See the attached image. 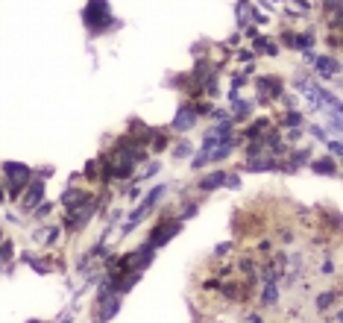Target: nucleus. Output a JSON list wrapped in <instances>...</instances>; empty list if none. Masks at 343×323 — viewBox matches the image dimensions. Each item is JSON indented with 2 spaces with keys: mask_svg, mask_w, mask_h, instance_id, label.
I'll return each mask as SVG.
<instances>
[{
  "mask_svg": "<svg viewBox=\"0 0 343 323\" xmlns=\"http://www.w3.org/2000/svg\"><path fill=\"white\" fill-rule=\"evenodd\" d=\"M82 21H85V27H88L94 35L109 30L112 21H115V18L109 15V0H88V6L82 9Z\"/></svg>",
  "mask_w": 343,
  "mask_h": 323,
  "instance_id": "f257e3e1",
  "label": "nucleus"
},
{
  "mask_svg": "<svg viewBox=\"0 0 343 323\" xmlns=\"http://www.w3.org/2000/svg\"><path fill=\"white\" fill-rule=\"evenodd\" d=\"M3 173L9 176V191H12V197H18L32 179V170L27 164H21V162H6V164H3Z\"/></svg>",
  "mask_w": 343,
  "mask_h": 323,
  "instance_id": "f03ea898",
  "label": "nucleus"
},
{
  "mask_svg": "<svg viewBox=\"0 0 343 323\" xmlns=\"http://www.w3.org/2000/svg\"><path fill=\"white\" fill-rule=\"evenodd\" d=\"M94 215H97V206H94V203H82V206H76V209H68L65 226H68V229H82Z\"/></svg>",
  "mask_w": 343,
  "mask_h": 323,
  "instance_id": "7ed1b4c3",
  "label": "nucleus"
},
{
  "mask_svg": "<svg viewBox=\"0 0 343 323\" xmlns=\"http://www.w3.org/2000/svg\"><path fill=\"white\" fill-rule=\"evenodd\" d=\"M176 232H182V221L156 224V226H153V235H150V241H147V244H153V247H164L167 241H173V238H176Z\"/></svg>",
  "mask_w": 343,
  "mask_h": 323,
  "instance_id": "20e7f679",
  "label": "nucleus"
},
{
  "mask_svg": "<svg viewBox=\"0 0 343 323\" xmlns=\"http://www.w3.org/2000/svg\"><path fill=\"white\" fill-rule=\"evenodd\" d=\"M197 118H200V115L194 112V106H182V109L176 112V118H173V129H176V132H188V129L197 124Z\"/></svg>",
  "mask_w": 343,
  "mask_h": 323,
  "instance_id": "39448f33",
  "label": "nucleus"
},
{
  "mask_svg": "<svg viewBox=\"0 0 343 323\" xmlns=\"http://www.w3.org/2000/svg\"><path fill=\"white\" fill-rule=\"evenodd\" d=\"M41 197H44V182L41 179H30V185H27V194H24V209H35L38 203H41Z\"/></svg>",
  "mask_w": 343,
  "mask_h": 323,
  "instance_id": "423d86ee",
  "label": "nucleus"
},
{
  "mask_svg": "<svg viewBox=\"0 0 343 323\" xmlns=\"http://www.w3.org/2000/svg\"><path fill=\"white\" fill-rule=\"evenodd\" d=\"M121 312V294H106V297H100V321H109V318H115Z\"/></svg>",
  "mask_w": 343,
  "mask_h": 323,
  "instance_id": "0eeeda50",
  "label": "nucleus"
},
{
  "mask_svg": "<svg viewBox=\"0 0 343 323\" xmlns=\"http://www.w3.org/2000/svg\"><path fill=\"white\" fill-rule=\"evenodd\" d=\"M226 176H229L226 170H211V173H206V176L200 179L197 188H200V191H214V188H220V185L226 182Z\"/></svg>",
  "mask_w": 343,
  "mask_h": 323,
  "instance_id": "6e6552de",
  "label": "nucleus"
},
{
  "mask_svg": "<svg viewBox=\"0 0 343 323\" xmlns=\"http://www.w3.org/2000/svg\"><path fill=\"white\" fill-rule=\"evenodd\" d=\"M314 65H317V74H320L323 80H329V77H338V68H341V65L335 62V59H329V56H314Z\"/></svg>",
  "mask_w": 343,
  "mask_h": 323,
  "instance_id": "1a4fd4ad",
  "label": "nucleus"
},
{
  "mask_svg": "<svg viewBox=\"0 0 343 323\" xmlns=\"http://www.w3.org/2000/svg\"><path fill=\"white\" fill-rule=\"evenodd\" d=\"M62 203H65V209H76V206L88 203V191H79V188H68V191L62 194Z\"/></svg>",
  "mask_w": 343,
  "mask_h": 323,
  "instance_id": "9d476101",
  "label": "nucleus"
},
{
  "mask_svg": "<svg viewBox=\"0 0 343 323\" xmlns=\"http://www.w3.org/2000/svg\"><path fill=\"white\" fill-rule=\"evenodd\" d=\"M311 167L317 170V173H329V176H335V173H338V164H335V159H314Z\"/></svg>",
  "mask_w": 343,
  "mask_h": 323,
  "instance_id": "9b49d317",
  "label": "nucleus"
},
{
  "mask_svg": "<svg viewBox=\"0 0 343 323\" xmlns=\"http://www.w3.org/2000/svg\"><path fill=\"white\" fill-rule=\"evenodd\" d=\"M258 88H270V91H267L270 97H281V82L273 80V77H261V80H258Z\"/></svg>",
  "mask_w": 343,
  "mask_h": 323,
  "instance_id": "f8f14e48",
  "label": "nucleus"
},
{
  "mask_svg": "<svg viewBox=\"0 0 343 323\" xmlns=\"http://www.w3.org/2000/svg\"><path fill=\"white\" fill-rule=\"evenodd\" d=\"M276 303H279V285L267 282L264 285V306H276Z\"/></svg>",
  "mask_w": 343,
  "mask_h": 323,
  "instance_id": "ddd939ff",
  "label": "nucleus"
},
{
  "mask_svg": "<svg viewBox=\"0 0 343 323\" xmlns=\"http://www.w3.org/2000/svg\"><path fill=\"white\" fill-rule=\"evenodd\" d=\"M284 127H302V115H299V112H287Z\"/></svg>",
  "mask_w": 343,
  "mask_h": 323,
  "instance_id": "4468645a",
  "label": "nucleus"
},
{
  "mask_svg": "<svg viewBox=\"0 0 343 323\" xmlns=\"http://www.w3.org/2000/svg\"><path fill=\"white\" fill-rule=\"evenodd\" d=\"M24 261H30V267L35 270V273H50L47 264H41V261H35V258H30V256H24Z\"/></svg>",
  "mask_w": 343,
  "mask_h": 323,
  "instance_id": "2eb2a0df",
  "label": "nucleus"
},
{
  "mask_svg": "<svg viewBox=\"0 0 343 323\" xmlns=\"http://www.w3.org/2000/svg\"><path fill=\"white\" fill-rule=\"evenodd\" d=\"M50 209H53L50 203H38V206L32 209V215H35V218H47V215H50Z\"/></svg>",
  "mask_w": 343,
  "mask_h": 323,
  "instance_id": "dca6fc26",
  "label": "nucleus"
},
{
  "mask_svg": "<svg viewBox=\"0 0 343 323\" xmlns=\"http://www.w3.org/2000/svg\"><path fill=\"white\" fill-rule=\"evenodd\" d=\"M332 300H335V294H320V297H317V309H320V312H323V309H329V306H332Z\"/></svg>",
  "mask_w": 343,
  "mask_h": 323,
  "instance_id": "f3484780",
  "label": "nucleus"
},
{
  "mask_svg": "<svg viewBox=\"0 0 343 323\" xmlns=\"http://www.w3.org/2000/svg\"><path fill=\"white\" fill-rule=\"evenodd\" d=\"M188 153H191V144H185V141L173 147V156H176V159H182V156H188Z\"/></svg>",
  "mask_w": 343,
  "mask_h": 323,
  "instance_id": "a211bd4d",
  "label": "nucleus"
},
{
  "mask_svg": "<svg viewBox=\"0 0 343 323\" xmlns=\"http://www.w3.org/2000/svg\"><path fill=\"white\" fill-rule=\"evenodd\" d=\"M329 127L335 129V132H341V109H335V112H332V121H329Z\"/></svg>",
  "mask_w": 343,
  "mask_h": 323,
  "instance_id": "6ab92c4d",
  "label": "nucleus"
},
{
  "mask_svg": "<svg viewBox=\"0 0 343 323\" xmlns=\"http://www.w3.org/2000/svg\"><path fill=\"white\" fill-rule=\"evenodd\" d=\"M6 258H12V244H9V241L0 244V261H6Z\"/></svg>",
  "mask_w": 343,
  "mask_h": 323,
  "instance_id": "aec40b11",
  "label": "nucleus"
},
{
  "mask_svg": "<svg viewBox=\"0 0 343 323\" xmlns=\"http://www.w3.org/2000/svg\"><path fill=\"white\" fill-rule=\"evenodd\" d=\"M229 250H232V244H229V241H223V244H217V247H214V256H226Z\"/></svg>",
  "mask_w": 343,
  "mask_h": 323,
  "instance_id": "412c9836",
  "label": "nucleus"
},
{
  "mask_svg": "<svg viewBox=\"0 0 343 323\" xmlns=\"http://www.w3.org/2000/svg\"><path fill=\"white\" fill-rule=\"evenodd\" d=\"M197 209H200L197 203H188V206H185V212H182V218H194V215H197Z\"/></svg>",
  "mask_w": 343,
  "mask_h": 323,
  "instance_id": "4be33fe9",
  "label": "nucleus"
},
{
  "mask_svg": "<svg viewBox=\"0 0 343 323\" xmlns=\"http://www.w3.org/2000/svg\"><path fill=\"white\" fill-rule=\"evenodd\" d=\"M167 147V138L164 135H156V141H153V150H164Z\"/></svg>",
  "mask_w": 343,
  "mask_h": 323,
  "instance_id": "5701e85b",
  "label": "nucleus"
},
{
  "mask_svg": "<svg viewBox=\"0 0 343 323\" xmlns=\"http://www.w3.org/2000/svg\"><path fill=\"white\" fill-rule=\"evenodd\" d=\"M226 185H229V188H238V185H241V179L232 173V176H226Z\"/></svg>",
  "mask_w": 343,
  "mask_h": 323,
  "instance_id": "b1692460",
  "label": "nucleus"
},
{
  "mask_svg": "<svg viewBox=\"0 0 343 323\" xmlns=\"http://www.w3.org/2000/svg\"><path fill=\"white\" fill-rule=\"evenodd\" d=\"M94 173H97V162H88L85 164V176H94Z\"/></svg>",
  "mask_w": 343,
  "mask_h": 323,
  "instance_id": "393cba45",
  "label": "nucleus"
},
{
  "mask_svg": "<svg viewBox=\"0 0 343 323\" xmlns=\"http://www.w3.org/2000/svg\"><path fill=\"white\" fill-rule=\"evenodd\" d=\"M329 150H332L335 156H341V141H329Z\"/></svg>",
  "mask_w": 343,
  "mask_h": 323,
  "instance_id": "a878e982",
  "label": "nucleus"
},
{
  "mask_svg": "<svg viewBox=\"0 0 343 323\" xmlns=\"http://www.w3.org/2000/svg\"><path fill=\"white\" fill-rule=\"evenodd\" d=\"M299 138H302V129H293V132H290V138H287V141H299Z\"/></svg>",
  "mask_w": 343,
  "mask_h": 323,
  "instance_id": "bb28decb",
  "label": "nucleus"
},
{
  "mask_svg": "<svg viewBox=\"0 0 343 323\" xmlns=\"http://www.w3.org/2000/svg\"><path fill=\"white\" fill-rule=\"evenodd\" d=\"M129 197H132V200H138V197H141V188H138V185H135V188H129Z\"/></svg>",
  "mask_w": 343,
  "mask_h": 323,
  "instance_id": "cd10ccee",
  "label": "nucleus"
},
{
  "mask_svg": "<svg viewBox=\"0 0 343 323\" xmlns=\"http://www.w3.org/2000/svg\"><path fill=\"white\" fill-rule=\"evenodd\" d=\"M326 3H329V6H332V9H335V12H338V9H341V0H326Z\"/></svg>",
  "mask_w": 343,
  "mask_h": 323,
  "instance_id": "c85d7f7f",
  "label": "nucleus"
},
{
  "mask_svg": "<svg viewBox=\"0 0 343 323\" xmlns=\"http://www.w3.org/2000/svg\"><path fill=\"white\" fill-rule=\"evenodd\" d=\"M250 323H261V318H258V315H255V318H252V321Z\"/></svg>",
  "mask_w": 343,
  "mask_h": 323,
  "instance_id": "c756f323",
  "label": "nucleus"
},
{
  "mask_svg": "<svg viewBox=\"0 0 343 323\" xmlns=\"http://www.w3.org/2000/svg\"><path fill=\"white\" fill-rule=\"evenodd\" d=\"M97 323H109V321H97Z\"/></svg>",
  "mask_w": 343,
  "mask_h": 323,
  "instance_id": "7c9ffc66",
  "label": "nucleus"
}]
</instances>
